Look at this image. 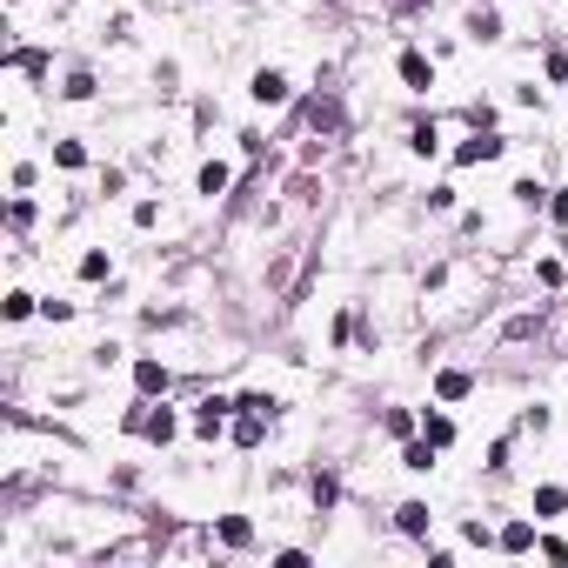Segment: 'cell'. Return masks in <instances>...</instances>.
I'll list each match as a JSON object with an SVG mask.
<instances>
[{
	"mask_svg": "<svg viewBox=\"0 0 568 568\" xmlns=\"http://www.w3.org/2000/svg\"><path fill=\"white\" fill-rule=\"evenodd\" d=\"M541 81H548V88H568V48H548V54H541Z\"/></svg>",
	"mask_w": 568,
	"mask_h": 568,
	"instance_id": "45",
	"label": "cell"
},
{
	"mask_svg": "<svg viewBox=\"0 0 568 568\" xmlns=\"http://www.w3.org/2000/svg\"><path fill=\"white\" fill-rule=\"evenodd\" d=\"M227 422H234V388H201L187 402V442L194 448H221L227 442Z\"/></svg>",
	"mask_w": 568,
	"mask_h": 568,
	"instance_id": "2",
	"label": "cell"
},
{
	"mask_svg": "<svg viewBox=\"0 0 568 568\" xmlns=\"http://www.w3.org/2000/svg\"><path fill=\"white\" fill-rule=\"evenodd\" d=\"M54 101H61V108H94V101H101V68H94V61H68V68L54 74Z\"/></svg>",
	"mask_w": 568,
	"mask_h": 568,
	"instance_id": "13",
	"label": "cell"
},
{
	"mask_svg": "<svg viewBox=\"0 0 568 568\" xmlns=\"http://www.w3.org/2000/svg\"><path fill=\"white\" fill-rule=\"evenodd\" d=\"M187 128H194V134H214V128H221V101H214V94H201V101L187 108Z\"/></svg>",
	"mask_w": 568,
	"mask_h": 568,
	"instance_id": "40",
	"label": "cell"
},
{
	"mask_svg": "<svg viewBox=\"0 0 568 568\" xmlns=\"http://www.w3.org/2000/svg\"><path fill=\"white\" fill-rule=\"evenodd\" d=\"M548 428H555V408H548V402H521V408H515V422H508V435H515V442H541Z\"/></svg>",
	"mask_w": 568,
	"mask_h": 568,
	"instance_id": "26",
	"label": "cell"
},
{
	"mask_svg": "<svg viewBox=\"0 0 568 568\" xmlns=\"http://www.w3.org/2000/svg\"><path fill=\"white\" fill-rule=\"evenodd\" d=\"M541 221H548L555 234H568V181H555V187H548V207H541Z\"/></svg>",
	"mask_w": 568,
	"mask_h": 568,
	"instance_id": "42",
	"label": "cell"
},
{
	"mask_svg": "<svg viewBox=\"0 0 568 568\" xmlns=\"http://www.w3.org/2000/svg\"><path fill=\"white\" fill-rule=\"evenodd\" d=\"M382 8V21H395V28H415V21H428L442 0H375Z\"/></svg>",
	"mask_w": 568,
	"mask_h": 568,
	"instance_id": "32",
	"label": "cell"
},
{
	"mask_svg": "<svg viewBox=\"0 0 568 568\" xmlns=\"http://www.w3.org/2000/svg\"><path fill=\"white\" fill-rule=\"evenodd\" d=\"M41 322H48V328H68V322H81V302L48 288V295H41Z\"/></svg>",
	"mask_w": 568,
	"mask_h": 568,
	"instance_id": "34",
	"label": "cell"
},
{
	"mask_svg": "<svg viewBox=\"0 0 568 568\" xmlns=\"http://www.w3.org/2000/svg\"><path fill=\"white\" fill-rule=\"evenodd\" d=\"M288 408H295V402L281 395V388H261V382H254V388H234V415H261V422L281 428V422H288Z\"/></svg>",
	"mask_w": 568,
	"mask_h": 568,
	"instance_id": "19",
	"label": "cell"
},
{
	"mask_svg": "<svg viewBox=\"0 0 568 568\" xmlns=\"http://www.w3.org/2000/svg\"><path fill=\"white\" fill-rule=\"evenodd\" d=\"M528 281L541 295H561L568 288V254L561 247H548V254H528Z\"/></svg>",
	"mask_w": 568,
	"mask_h": 568,
	"instance_id": "23",
	"label": "cell"
},
{
	"mask_svg": "<svg viewBox=\"0 0 568 568\" xmlns=\"http://www.w3.org/2000/svg\"><path fill=\"white\" fill-rule=\"evenodd\" d=\"M462 48H468V41H462V34H435V48H428V54H435V61H455V54H462Z\"/></svg>",
	"mask_w": 568,
	"mask_h": 568,
	"instance_id": "49",
	"label": "cell"
},
{
	"mask_svg": "<svg viewBox=\"0 0 568 568\" xmlns=\"http://www.w3.org/2000/svg\"><path fill=\"white\" fill-rule=\"evenodd\" d=\"M0 322H8V328H28V322H41V295L28 288V281H14V288H8V302H0Z\"/></svg>",
	"mask_w": 568,
	"mask_h": 568,
	"instance_id": "28",
	"label": "cell"
},
{
	"mask_svg": "<svg viewBox=\"0 0 568 568\" xmlns=\"http://www.w3.org/2000/svg\"><path fill=\"white\" fill-rule=\"evenodd\" d=\"M535 555H548V561H568V535H555V521H541V548Z\"/></svg>",
	"mask_w": 568,
	"mask_h": 568,
	"instance_id": "47",
	"label": "cell"
},
{
	"mask_svg": "<svg viewBox=\"0 0 568 568\" xmlns=\"http://www.w3.org/2000/svg\"><path fill=\"white\" fill-rule=\"evenodd\" d=\"M422 555H428L435 568H448V561H455V541H422Z\"/></svg>",
	"mask_w": 568,
	"mask_h": 568,
	"instance_id": "50",
	"label": "cell"
},
{
	"mask_svg": "<svg viewBox=\"0 0 568 568\" xmlns=\"http://www.w3.org/2000/svg\"><path fill=\"white\" fill-rule=\"evenodd\" d=\"M422 435L448 455L455 442H462V422H455V408H442V402H422Z\"/></svg>",
	"mask_w": 568,
	"mask_h": 568,
	"instance_id": "24",
	"label": "cell"
},
{
	"mask_svg": "<svg viewBox=\"0 0 568 568\" xmlns=\"http://www.w3.org/2000/svg\"><path fill=\"white\" fill-rule=\"evenodd\" d=\"M395 81H402V94H415V101H428V94H435V81H442V61H435L428 48H415V41H402V48H395Z\"/></svg>",
	"mask_w": 568,
	"mask_h": 568,
	"instance_id": "8",
	"label": "cell"
},
{
	"mask_svg": "<svg viewBox=\"0 0 568 568\" xmlns=\"http://www.w3.org/2000/svg\"><path fill=\"white\" fill-rule=\"evenodd\" d=\"M101 34H108L114 48H128V41H134V14H128V8H114V14L101 21Z\"/></svg>",
	"mask_w": 568,
	"mask_h": 568,
	"instance_id": "44",
	"label": "cell"
},
{
	"mask_svg": "<svg viewBox=\"0 0 568 568\" xmlns=\"http://www.w3.org/2000/svg\"><path fill=\"white\" fill-rule=\"evenodd\" d=\"M448 128H455V121H442L435 108H415V114L402 121V161H415V168L448 161Z\"/></svg>",
	"mask_w": 568,
	"mask_h": 568,
	"instance_id": "3",
	"label": "cell"
},
{
	"mask_svg": "<svg viewBox=\"0 0 568 568\" xmlns=\"http://www.w3.org/2000/svg\"><path fill=\"white\" fill-rule=\"evenodd\" d=\"M148 88H154L161 101H174V94H181V61H154V68H148Z\"/></svg>",
	"mask_w": 568,
	"mask_h": 568,
	"instance_id": "37",
	"label": "cell"
},
{
	"mask_svg": "<svg viewBox=\"0 0 568 568\" xmlns=\"http://www.w3.org/2000/svg\"><path fill=\"white\" fill-rule=\"evenodd\" d=\"M121 194H128V168H121V161L94 168V201H121Z\"/></svg>",
	"mask_w": 568,
	"mask_h": 568,
	"instance_id": "36",
	"label": "cell"
},
{
	"mask_svg": "<svg viewBox=\"0 0 568 568\" xmlns=\"http://www.w3.org/2000/svg\"><path fill=\"white\" fill-rule=\"evenodd\" d=\"M541 548V521L535 515H501L495 521V555H535Z\"/></svg>",
	"mask_w": 568,
	"mask_h": 568,
	"instance_id": "18",
	"label": "cell"
},
{
	"mask_svg": "<svg viewBox=\"0 0 568 568\" xmlns=\"http://www.w3.org/2000/svg\"><path fill=\"white\" fill-rule=\"evenodd\" d=\"M48 168H54L61 181H88V174H94V148H88V134H54V141H48Z\"/></svg>",
	"mask_w": 568,
	"mask_h": 568,
	"instance_id": "15",
	"label": "cell"
},
{
	"mask_svg": "<svg viewBox=\"0 0 568 568\" xmlns=\"http://www.w3.org/2000/svg\"><path fill=\"white\" fill-rule=\"evenodd\" d=\"M247 101L261 114H288L302 101V88H295V74L281 68V61H261V68H247Z\"/></svg>",
	"mask_w": 568,
	"mask_h": 568,
	"instance_id": "5",
	"label": "cell"
},
{
	"mask_svg": "<svg viewBox=\"0 0 568 568\" xmlns=\"http://www.w3.org/2000/svg\"><path fill=\"white\" fill-rule=\"evenodd\" d=\"M455 128H462V141L448 148V168H455V174H468V168H495V161H508V148H515L508 128H468V121H455Z\"/></svg>",
	"mask_w": 568,
	"mask_h": 568,
	"instance_id": "4",
	"label": "cell"
},
{
	"mask_svg": "<svg viewBox=\"0 0 568 568\" xmlns=\"http://www.w3.org/2000/svg\"><path fill=\"white\" fill-rule=\"evenodd\" d=\"M34 227H41V201H34V194H14V201H8V234H14V247H28Z\"/></svg>",
	"mask_w": 568,
	"mask_h": 568,
	"instance_id": "29",
	"label": "cell"
},
{
	"mask_svg": "<svg viewBox=\"0 0 568 568\" xmlns=\"http://www.w3.org/2000/svg\"><path fill=\"white\" fill-rule=\"evenodd\" d=\"M435 521H442V515H435V501H428V495H402V501L388 508L395 541H415V548H422V541H435Z\"/></svg>",
	"mask_w": 568,
	"mask_h": 568,
	"instance_id": "11",
	"label": "cell"
},
{
	"mask_svg": "<svg viewBox=\"0 0 568 568\" xmlns=\"http://www.w3.org/2000/svg\"><path fill=\"white\" fill-rule=\"evenodd\" d=\"M528 515L535 521H561L568 515V481H535L528 488Z\"/></svg>",
	"mask_w": 568,
	"mask_h": 568,
	"instance_id": "27",
	"label": "cell"
},
{
	"mask_svg": "<svg viewBox=\"0 0 568 568\" xmlns=\"http://www.w3.org/2000/svg\"><path fill=\"white\" fill-rule=\"evenodd\" d=\"M141 442H148L154 455H168L174 442H187V408H174V395L148 402V428H141Z\"/></svg>",
	"mask_w": 568,
	"mask_h": 568,
	"instance_id": "12",
	"label": "cell"
},
{
	"mask_svg": "<svg viewBox=\"0 0 568 568\" xmlns=\"http://www.w3.org/2000/svg\"><path fill=\"white\" fill-rule=\"evenodd\" d=\"M88 368H94V375H108V368H128V342H114V335H101V342L88 348Z\"/></svg>",
	"mask_w": 568,
	"mask_h": 568,
	"instance_id": "35",
	"label": "cell"
},
{
	"mask_svg": "<svg viewBox=\"0 0 568 568\" xmlns=\"http://www.w3.org/2000/svg\"><path fill=\"white\" fill-rule=\"evenodd\" d=\"M234 148H241V161H247V168H261V161L274 154V141H267L261 128H241V134H234Z\"/></svg>",
	"mask_w": 568,
	"mask_h": 568,
	"instance_id": "38",
	"label": "cell"
},
{
	"mask_svg": "<svg viewBox=\"0 0 568 568\" xmlns=\"http://www.w3.org/2000/svg\"><path fill=\"white\" fill-rule=\"evenodd\" d=\"M234 187H241V168H234L227 154H201V161H194V181H187L194 207H227Z\"/></svg>",
	"mask_w": 568,
	"mask_h": 568,
	"instance_id": "6",
	"label": "cell"
},
{
	"mask_svg": "<svg viewBox=\"0 0 568 568\" xmlns=\"http://www.w3.org/2000/svg\"><path fill=\"white\" fill-rule=\"evenodd\" d=\"M515 448H521L515 435H495V442L481 448V475H488V481H508V475H515Z\"/></svg>",
	"mask_w": 568,
	"mask_h": 568,
	"instance_id": "31",
	"label": "cell"
},
{
	"mask_svg": "<svg viewBox=\"0 0 568 568\" xmlns=\"http://www.w3.org/2000/svg\"><path fill=\"white\" fill-rule=\"evenodd\" d=\"M8 187H14V194H34V187H41V161H34V154H21V161L8 168Z\"/></svg>",
	"mask_w": 568,
	"mask_h": 568,
	"instance_id": "41",
	"label": "cell"
},
{
	"mask_svg": "<svg viewBox=\"0 0 568 568\" xmlns=\"http://www.w3.org/2000/svg\"><path fill=\"white\" fill-rule=\"evenodd\" d=\"M415 302H422L428 328H462L488 308V267L468 254H442L415 274Z\"/></svg>",
	"mask_w": 568,
	"mask_h": 568,
	"instance_id": "1",
	"label": "cell"
},
{
	"mask_svg": "<svg viewBox=\"0 0 568 568\" xmlns=\"http://www.w3.org/2000/svg\"><path fill=\"white\" fill-rule=\"evenodd\" d=\"M455 234H462V241H481V234H488V214H481V207H462V214H455Z\"/></svg>",
	"mask_w": 568,
	"mask_h": 568,
	"instance_id": "46",
	"label": "cell"
},
{
	"mask_svg": "<svg viewBox=\"0 0 568 568\" xmlns=\"http://www.w3.org/2000/svg\"><path fill=\"white\" fill-rule=\"evenodd\" d=\"M395 468L402 475H435L442 468V448L428 435H408V442H395Z\"/></svg>",
	"mask_w": 568,
	"mask_h": 568,
	"instance_id": "22",
	"label": "cell"
},
{
	"mask_svg": "<svg viewBox=\"0 0 568 568\" xmlns=\"http://www.w3.org/2000/svg\"><path fill=\"white\" fill-rule=\"evenodd\" d=\"M382 435H388V442L422 435V408H408V402H382Z\"/></svg>",
	"mask_w": 568,
	"mask_h": 568,
	"instance_id": "30",
	"label": "cell"
},
{
	"mask_svg": "<svg viewBox=\"0 0 568 568\" xmlns=\"http://www.w3.org/2000/svg\"><path fill=\"white\" fill-rule=\"evenodd\" d=\"M475 395H481V375H475V368H462V362L428 368V402H442V408H468Z\"/></svg>",
	"mask_w": 568,
	"mask_h": 568,
	"instance_id": "10",
	"label": "cell"
},
{
	"mask_svg": "<svg viewBox=\"0 0 568 568\" xmlns=\"http://www.w3.org/2000/svg\"><path fill=\"white\" fill-rule=\"evenodd\" d=\"M515 108H535V114H541V108H548V94H541V81H515Z\"/></svg>",
	"mask_w": 568,
	"mask_h": 568,
	"instance_id": "48",
	"label": "cell"
},
{
	"mask_svg": "<svg viewBox=\"0 0 568 568\" xmlns=\"http://www.w3.org/2000/svg\"><path fill=\"white\" fill-rule=\"evenodd\" d=\"M114 274H121V254L108 241H81V254H74V288H101V281H114Z\"/></svg>",
	"mask_w": 568,
	"mask_h": 568,
	"instance_id": "17",
	"label": "cell"
},
{
	"mask_svg": "<svg viewBox=\"0 0 568 568\" xmlns=\"http://www.w3.org/2000/svg\"><path fill=\"white\" fill-rule=\"evenodd\" d=\"M207 535H214V555H261V521L247 508H214L207 515Z\"/></svg>",
	"mask_w": 568,
	"mask_h": 568,
	"instance_id": "7",
	"label": "cell"
},
{
	"mask_svg": "<svg viewBox=\"0 0 568 568\" xmlns=\"http://www.w3.org/2000/svg\"><path fill=\"white\" fill-rule=\"evenodd\" d=\"M128 388L148 395V402H161V395L181 388V368H174L168 355H154V348H148V355H128Z\"/></svg>",
	"mask_w": 568,
	"mask_h": 568,
	"instance_id": "9",
	"label": "cell"
},
{
	"mask_svg": "<svg viewBox=\"0 0 568 568\" xmlns=\"http://www.w3.org/2000/svg\"><path fill=\"white\" fill-rule=\"evenodd\" d=\"M462 548H481V555H495V521H481V515H462Z\"/></svg>",
	"mask_w": 568,
	"mask_h": 568,
	"instance_id": "39",
	"label": "cell"
},
{
	"mask_svg": "<svg viewBox=\"0 0 568 568\" xmlns=\"http://www.w3.org/2000/svg\"><path fill=\"white\" fill-rule=\"evenodd\" d=\"M422 214H435V221H442V214H462V187H455V181H428V187H422Z\"/></svg>",
	"mask_w": 568,
	"mask_h": 568,
	"instance_id": "33",
	"label": "cell"
},
{
	"mask_svg": "<svg viewBox=\"0 0 568 568\" xmlns=\"http://www.w3.org/2000/svg\"><path fill=\"white\" fill-rule=\"evenodd\" d=\"M267 561H281V568H308V561H315V548H308V541H274V548H267Z\"/></svg>",
	"mask_w": 568,
	"mask_h": 568,
	"instance_id": "43",
	"label": "cell"
},
{
	"mask_svg": "<svg viewBox=\"0 0 568 568\" xmlns=\"http://www.w3.org/2000/svg\"><path fill=\"white\" fill-rule=\"evenodd\" d=\"M8 74H14V81H28V88H54V48L14 41V48H8Z\"/></svg>",
	"mask_w": 568,
	"mask_h": 568,
	"instance_id": "16",
	"label": "cell"
},
{
	"mask_svg": "<svg viewBox=\"0 0 568 568\" xmlns=\"http://www.w3.org/2000/svg\"><path fill=\"white\" fill-rule=\"evenodd\" d=\"M128 227H134V234H161V227H168V194H161V187H154V194H134Z\"/></svg>",
	"mask_w": 568,
	"mask_h": 568,
	"instance_id": "25",
	"label": "cell"
},
{
	"mask_svg": "<svg viewBox=\"0 0 568 568\" xmlns=\"http://www.w3.org/2000/svg\"><path fill=\"white\" fill-rule=\"evenodd\" d=\"M548 187H555V181H548V174H535V168H528V174H515V181H508V207H515V214H521V221H535V214H541V207H548Z\"/></svg>",
	"mask_w": 568,
	"mask_h": 568,
	"instance_id": "20",
	"label": "cell"
},
{
	"mask_svg": "<svg viewBox=\"0 0 568 568\" xmlns=\"http://www.w3.org/2000/svg\"><path fill=\"white\" fill-rule=\"evenodd\" d=\"M462 41H468V48H501V41H508L501 0H468V14H462Z\"/></svg>",
	"mask_w": 568,
	"mask_h": 568,
	"instance_id": "14",
	"label": "cell"
},
{
	"mask_svg": "<svg viewBox=\"0 0 568 568\" xmlns=\"http://www.w3.org/2000/svg\"><path fill=\"white\" fill-rule=\"evenodd\" d=\"M267 442H274V422H261V415H234L227 422V448L234 455H261Z\"/></svg>",
	"mask_w": 568,
	"mask_h": 568,
	"instance_id": "21",
	"label": "cell"
}]
</instances>
